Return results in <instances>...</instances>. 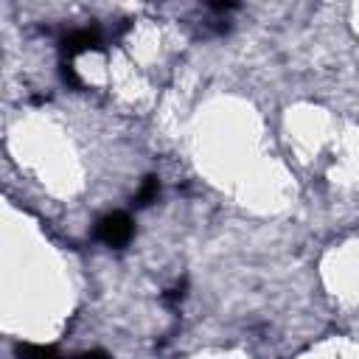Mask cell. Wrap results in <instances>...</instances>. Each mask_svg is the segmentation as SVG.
Returning <instances> with one entry per match:
<instances>
[{"label":"cell","mask_w":359,"mask_h":359,"mask_svg":"<svg viewBox=\"0 0 359 359\" xmlns=\"http://www.w3.org/2000/svg\"><path fill=\"white\" fill-rule=\"evenodd\" d=\"M135 227H132V219L126 213H109L104 216L98 224H95V238L104 241L107 247H123L129 238H132Z\"/></svg>","instance_id":"1"},{"label":"cell","mask_w":359,"mask_h":359,"mask_svg":"<svg viewBox=\"0 0 359 359\" xmlns=\"http://www.w3.org/2000/svg\"><path fill=\"white\" fill-rule=\"evenodd\" d=\"M62 45H65L67 56H76L84 50H98L101 48V31L98 28H79V31L67 34Z\"/></svg>","instance_id":"2"},{"label":"cell","mask_w":359,"mask_h":359,"mask_svg":"<svg viewBox=\"0 0 359 359\" xmlns=\"http://www.w3.org/2000/svg\"><path fill=\"white\" fill-rule=\"evenodd\" d=\"M157 196H160V180H157L154 174H149V177L143 180V185H140L135 202H137V205H151V202H157Z\"/></svg>","instance_id":"3"},{"label":"cell","mask_w":359,"mask_h":359,"mask_svg":"<svg viewBox=\"0 0 359 359\" xmlns=\"http://www.w3.org/2000/svg\"><path fill=\"white\" fill-rule=\"evenodd\" d=\"M17 356L20 359H59V353L50 345H20Z\"/></svg>","instance_id":"4"},{"label":"cell","mask_w":359,"mask_h":359,"mask_svg":"<svg viewBox=\"0 0 359 359\" xmlns=\"http://www.w3.org/2000/svg\"><path fill=\"white\" fill-rule=\"evenodd\" d=\"M62 79H65L70 87H81V79L76 76V70H73L70 65H65V67H62Z\"/></svg>","instance_id":"5"},{"label":"cell","mask_w":359,"mask_h":359,"mask_svg":"<svg viewBox=\"0 0 359 359\" xmlns=\"http://www.w3.org/2000/svg\"><path fill=\"white\" fill-rule=\"evenodd\" d=\"M76 359H109V353H104V351H87V353H81Z\"/></svg>","instance_id":"6"}]
</instances>
